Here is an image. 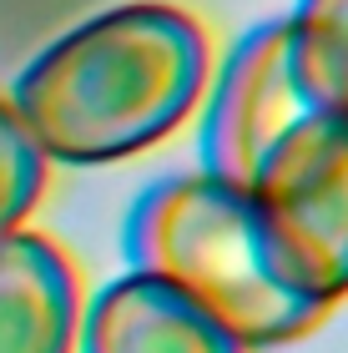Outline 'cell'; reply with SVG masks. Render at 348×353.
<instances>
[{"label": "cell", "instance_id": "2", "mask_svg": "<svg viewBox=\"0 0 348 353\" xmlns=\"http://www.w3.org/2000/svg\"><path fill=\"white\" fill-rule=\"evenodd\" d=\"M121 252L126 268L182 288L247 348L293 343L328 318L288 283L252 197L212 172H172L136 192Z\"/></svg>", "mask_w": 348, "mask_h": 353}, {"label": "cell", "instance_id": "7", "mask_svg": "<svg viewBox=\"0 0 348 353\" xmlns=\"http://www.w3.org/2000/svg\"><path fill=\"white\" fill-rule=\"evenodd\" d=\"M283 26L308 106L348 117V0H298Z\"/></svg>", "mask_w": 348, "mask_h": 353}, {"label": "cell", "instance_id": "5", "mask_svg": "<svg viewBox=\"0 0 348 353\" xmlns=\"http://www.w3.org/2000/svg\"><path fill=\"white\" fill-rule=\"evenodd\" d=\"M81 353H252L227 323L152 272L126 268L81 308Z\"/></svg>", "mask_w": 348, "mask_h": 353}, {"label": "cell", "instance_id": "4", "mask_svg": "<svg viewBox=\"0 0 348 353\" xmlns=\"http://www.w3.org/2000/svg\"><path fill=\"white\" fill-rule=\"evenodd\" d=\"M207 96V117H202V172L223 176L232 187H252V176L273 157V147L308 117V96L293 76L288 56V26L283 15L252 26L247 36L223 56Z\"/></svg>", "mask_w": 348, "mask_h": 353}, {"label": "cell", "instance_id": "6", "mask_svg": "<svg viewBox=\"0 0 348 353\" xmlns=\"http://www.w3.org/2000/svg\"><path fill=\"white\" fill-rule=\"evenodd\" d=\"M81 308V278L56 237L21 228L0 243V353H76Z\"/></svg>", "mask_w": 348, "mask_h": 353}, {"label": "cell", "instance_id": "1", "mask_svg": "<svg viewBox=\"0 0 348 353\" xmlns=\"http://www.w3.org/2000/svg\"><path fill=\"white\" fill-rule=\"evenodd\" d=\"M207 71L212 36L192 10L132 0L36 51L6 101L45 162L101 167L167 141L197 111Z\"/></svg>", "mask_w": 348, "mask_h": 353}, {"label": "cell", "instance_id": "8", "mask_svg": "<svg viewBox=\"0 0 348 353\" xmlns=\"http://www.w3.org/2000/svg\"><path fill=\"white\" fill-rule=\"evenodd\" d=\"M45 182H51V162L15 117V106L0 96V243L30 222L45 197Z\"/></svg>", "mask_w": 348, "mask_h": 353}, {"label": "cell", "instance_id": "3", "mask_svg": "<svg viewBox=\"0 0 348 353\" xmlns=\"http://www.w3.org/2000/svg\"><path fill=\"white\" fill-rule=\"evenodd\" d=\"M288 283L318 308L348 298V117L308 111L247 187Z\"/></svg>", "mask_w": 348, "mask_h": 353}]
</instances>
